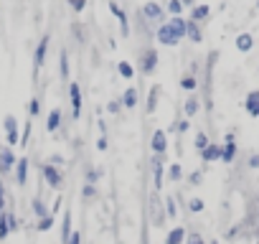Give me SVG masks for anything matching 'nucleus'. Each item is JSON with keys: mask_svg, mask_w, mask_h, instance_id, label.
<instances>
[{"mask_svg": "<svg viewBox=\"0 0 259 244\" xmlns=\"http://www.w3.org/2000/svg\"><path fill=\"white\" fill-rule=\"evenodd\" d=\"M140 69L142 74H153L158 69V51L155 49H145L142 56H140Z\"/></svg>", "mask_w": 259, "mask_h": 244, "instance_id": "1", "label": "nucleus"}, {"mask_svg": "<svg viewBox=\"0 0 259 244\" xmlns=\"http://www.w3.org/2000/svg\"><path fill=\"white\" fill-rule=\"evenodd\" d=\"M41 173H43V178H46V183H49L51 188H59V186L64 183L61 170L54 168V165H49V163H43V165H41Z\"/></svg>", "mask_w": 259, "mask_h": 244, "instance_id": "2", "label": "nucleus"}, {"mask_svg": "<svg viewBox=\"0 0 259 244\" xmlns=\"http://www.w3.org/2000/svg\"><path fill=\"white\" fill-rule=\"evenodd\" d=\"M69 97H71V117L79 120L81 117V89H79L76 81L69 84Z\"/></svg>", "mask_w": 259, "mask_h": 244, "instance_id": "3", "label": "nucleus"}, {"mask_svg": "<svg viewBox=\"0 0 259 244\" xmlns=\"http://www.w3.org/2000/svg\"><path fill=\"white\" fill-rule=\"evenodd\" d=\"M15 155H13V150L8 148V145H0V173H10L13 168H15Z\"/></svg>", "mask_w": 259, "mask_h": 244, "instance_id": "4", "label": "nucleus"}, {"mask_svg": "<svg viewBox=\"0 0 259 244\" xmlns=\"http://www.w3.org/2000/svg\"><path fill=\"white\" fill-rule=\"evenodd\" d=\"M158 41L163 43V46H176V43H178V38H176V33H173V28L168 26V23H163L160 28H158Z\"/></svg>", "mask_w": 259, "mask_h": 244, "instance_id": "5", "label": "nucleus"}, {"mask_svg": "<svg viewBox=\"0 0 259 244\" xmlns=\"http://www.w3.org/2000/svg\"><path fill=\"white\" fill-rule=\"evenodd\" d=\"M168 26L173 28V33H176V38H178V41H183V38H186V31H188V20H183L181 15H176V18H170V20H168Z\"/></svg>", "mask_w": 259, "mask_h": 244, "instance_id": "6", "label": "nucleus"}, {"mask_svg": "<svg viewBox=\"0 0 259 244\" xmlns=\"http://www.w3.org/2000/svg\"><path fill=\"white\" fill-rule=\"evenodd\" d=\"M110 10H112V15L120 20V28H122V36H130V26H127V13L115 3V0H112V3H110Z\"/></svg>", "mask_w": 259, "mask_h": 244, "instance_id": "7", "label": "nucleus"}, {"mask_svg": "<svg viewBox=\"0 0 259 244\" xmlns=\"http://www.w3.org/2000/svg\"><path fill=\"white\" fill-rule=\"evenodd\" d=\"M5 132H8V148L10 145H18V120L13 115L5 117Z\"/></svg>", "mask_w": 259, "mask_h": 244, "instance_id": "8", "label": "nucleus"}, {"mask_svg": "<svg viewBox=\"0 0 259 244\" xmlns=\"http://www.w3.org/2000/svg\"><path fill=\"white\" fill-rule=\"evenodd\" d=\"M15 181H18V186L28 183V158H20L15 163Z\"/></svg>", "mask_w": 259, "mask_h": 244, "instance_id": "9", "label": "nucleus"}, {"mask_svg": "<svg viewBox=\"0 0 259 244\" xmlns=\"http://www.w3.org/2000/svg\"><path fill=\"white\" fill-rule=\"evenodd\" d=\"M46 51H49V36H43L41 43L36 46V54H33V64H36V69L38 66H43V61H46Z\"/></svg>", "mask_w": 259, "mask_h": 244, "instance_id": "10", "label": "nucleus"}, {"mask_svg": "<svg viewBox=\"0 0 259 244\" xmlns=\"http://www.w3.org/2000/svg\"><path fill=\"white\" fill-rule=\"evenodd\" d=\"M168 150V135L163 130H155V135H153V153L155 155H163Z\"/></svg>", "mask_w": 259, "mask_h": 244, "instance_id": "11", "label": "nucleus"}, {"mask_svg": "<svg viewBox=\"0 0 259 244\" xmlns=\"http://www.w3.org/2000/svg\"><path fill=\"white\" fill-rule=\"evenodd\" d=\"M140 13H142L147 20H158V18H163V5H160V3H145Z\"/></svg>", "mask_w": 259, "mask_h": 244, "instance_id": "12", "label": "nucleus"}, {"mask_svg": "<svg viewBox=\"0 0 259 244\" xmlns=\"http://www.w3.org/2000/svg\"><path fill=\"white\" fill-rule=\"evenodd\" d=\"M234 155H236V145H234V135L229 132V135H226V148H221V161L224 163H231Z\"/></svg>", "mask_w": 259, "mask_h": 244, "instance_id": "13", "label": "nucleus"}, {"mask_svg": "<svg viewBox=\"0 0 259 244\" xmlns=\"http://www.w3.org/2000/svg\"><path fill=\"white\" fill-rule=\"evenodd\" d=\"M244 107H247V112H249L252 117H259V92H249Z\"/></svg>", "mask_w": 259, "mask_h": 244, "instance_id": "14", "label": "nucleus"}, {"mask_svg": "<svg viewBox=\"0 0 259 244\" xmlns=\"http://www.w3.org/2000/svg\"><path fill=\"white\" fill-rule=\"evenodd\" d=\"M186 242V229L183 227H173L165 237V244H183Z\"/></svg>", "mask_w": 259, "mask_h": 244, "instance_id": "15", "label": "nucleus"}, {"mask_svg": "<svg viewBox=\"0 0 259 244\" xmlns=\"http://www.w3.org/2000/svg\"><path fill=\"white\" fill-rule=\"evenodd\" d=\"M137 89H135V86H130V89L122 94V104L127 107V109H132V107H137Z\"/></svg>", "mask_w": 259, "mask_h": 244, "instance_id": "16", "label": "nucleus"}, {"mask_svg": "<svg viewBox=\"0 0 259 244\" xmlns=\"http://www.w3.org/2000/svg\"><path fill=\"white\" fill-rule=\"evenodd\" d=\"M208 5H193V10H191V20L193 23H201V20H206L208 18Z\"/></svg>", "mask_w": 259, "mask_h": 244, "instance_id": "17", "label": "nucleus"}, {"mask_svg": "<svg viewBox=\"0 0 259 244\" xmlns=\"http://www.w3.org/2000/svg\"><path fill=\"white\" fill-rule=\"evenodd\" d=\"M61 117H64V115H61V109H59V107H56V109H51L49 122H46V130H49V132H56V130H59V125H61Z\"/></svg>", "mask_w": 259, "mask_h": 244, "instance_id": "18", "label": "nucleus"}, {"mask_svg": "<svg viewBox=\"0 0 259 244\" xmlns=\"http://www.w3.org/2000/svg\"><path fill=\"white\" fill-rule=\"evenodd\" d=\"M201 158H203L206 163H211V161H216V158H221V148L213 145V143H208V148L201 153Z\"/></svg>", "mask_w": 259, "mask_h": 244, "instance_id": "19", "label": "nucleus"}, {"mask_svg": "<svg viewBox=\"0 0 259 244\" xmlns=\"http://www.w3.org/2000/svg\"><path fill=\"white\" fill-rule=\"evenodd\" d=\"M254 46V38L249 33H242V36H236V49L239 51H249Z\"/></svg>", "mask_w": 259, "mask_h": 244, "instance_id": "20", "label": "nucleus"}, {"mask_svg": "<svg viewBox=\"0 0 259 244\" xmlns=\"http://www.w3.org/2000/svg\"><path fill=\"white\" fill-rule=\"evenodd\" d=\"M117 72H120L125 79H132V77H135V69H132V64H130V61H120V64H117Z\"/></svg>", "mask_w": 259, "mask_h": 244, "instance_id": "21", "label": "nucleus"}, {"mask_svg": "<svg viewBox=\"0 0 259 244\" xmlns=\"http://www.w3.org/2000/svg\"><path fill=\"white\" fill-rule=\"evenodd\" d=\"M59 72L64 79H69V59H66V51L59 54Z\"/></svg>", "mask_w": 259, "mask_h": 244, "instance_id": "22", "label": "nucleus"}, {"mask_svg": "<svg viewBox=\"0 0 259 244\" xmlns=\"http://www.w3.org/2000/svg\"><path fill=\"white\" fill-rule=\"evenodd\" d=\"M186 36H188L193 43H198V41H201V31H198V23H193V20H188V31H186Z\"/></svg>", "mask_w": 259, "mask_h": 244, "instance_id": "23", "label": "nucleus"}, {"mask_svg": "<svg viewBox=\"0 0 259 244\" xmlns=\"http://www.w3.org/2000/svg\"><path fill=\"white\" fill-rule=\"evenodd\" d=\"M31 209H33V214L38 216V219H43V216H49V211H46V204L41 201V198H33V204H31Z\"/></svg>", "mask_w": 259, "mask_h": 244, "instance_id": "24", "label": "nucleus"}, {"mask_svg": "<svg viewBox=\"0 0 259 244\" xmlns=\"http://www.w3.org/2000/svg\"><path fill=\"white\" fill-rule=\"evenodd\" d=\"M158 94H160V86H153V89H150V97H147V112H153L158 107Z\"/></svg>", "mask_w": 259, "mask_h": 244, "instance_id": "25", "label": "nucleus"}, {"mask_svg": "<svg viewBox=\"0 0 259 244\" xmlns=\"http://www.w3.org/2000/svg\"><path fill=\"white\" fill-rule=\"evenodd\" d=\"M54 227V216L49 214V216H43V219H38V224H36V229L38 232H49Z\"/></svg>", "mask_w": 259, "mask_h": 244, "instance_id": "26", "label": "nucleus"}, {"mask_svg": "<svg viewBox=\"0 0 259 244\" xmlns=\"http://www.w3.org/2000/svg\"><path fill=\"white\" fill-rule=\"evenodd\" d=\"M61 227H64V244H66L69 237H71V232H69V229H71V214H69V211L64 214V224H61Z\"/></svg>", "mask_w": 259, "mask_h": 244, "instance_id": "27", "label": "nucleus"}, {"mask_svg": "<svg viewBox=\"0 0 259 244\" xmlns=\"http://www.w3.org/2000/svg\"><path fill=\"white\" fill-rule=\"evenodd\" d=\"M8 234H10V229H8V214L0 211V239H5Z\"/></svg>", "mask_w": 259, "mask_h": 244, "instance_id": "28", "label": "nucleus"}, {"mask_svg": "<svg viewBox=\"0 0 259 244\" xmlns=\"http://www.w3.org/2000/svg\"><path fill=\"white\" fill-rule=\"evenodd\" d=\"M196 112H198V99H196V97L186 99V115H188V117H193Z\"/></svg>", "mask_w": 259, "mask_h": 244, "instance_id": "29", "label": "nucleus"}, {"mask_svg": "<svg viewBox=\"0 0 259 244\" xmlns=\"http://www.w3.org/2000/svg\"><path fill=\"white\" fill-rule=\"evenodd\" d=\"M168 13H170L173 18L181 15V13H183V3H181V0H170V3H168Z\"/></svg>", "mask_w": 259, "mask_h": 244, "instance_id": "30", "label": "nucleus"}, {"mask_svg": "<svg viewBox=\"0 0 259 244\" xmlns=\"http://www.w3.org/2000/svg\"><path fill=\"white\" fill-rule=\"evenodd\" d=\"M206 148H208V135H206V132H198V135H196V150L203 153Z\"/></svg>", "mask_w": 259, "mask_h": 244, "instance_id": "31", "label": "nucleus"}, {"mask_svg": "<svg viewBox=\"0 0 259 244\" xmlns=\"http://www.w3.org/2000/svg\"><path fill=\"white\" fill-rule=\"evenodd\" d=\"M181 175H183L181 165H178V163H173V165H170V170H168V178H170V181H181Z\"/></svg>", "mask_w": 259, "mask_h": 244, "instance_id": "32", "label": "nucleus"}, {"mask_svg": "<svg viewBox=\"0 0 259 244\" xmlns=\"http://www.w3.org/2000/svg\"><path fill=\"white\" fill-rule=\"evenodd\" d=\"M181 86H183V89H188V92H193V89L198 86V81H196V77H183Z\"/></svg>", "mask_w": 259, "mask_h": 244, "instance_id": "33", "label": "nucleus"}, {"mask_svg": "<svg viewBox=\"0 0 259 244\" xmlns=\"http://www.w3.org/2000/svg\"><path fill=\"white\" fill-rule=\"evenodd\" d=\"M163 186V163H160V158L155 161V188H160Z\"/></svg>", "mask_w": 259, "mask_h": 244, "instance_id": "34", "label": "nucleus"}, {"mask_svg": "<svg viewBox=\"0 0 259 244\" xmlns=\"http://www.w3.org/2000/svg\"><path fill=\"white\" fill-rule=\"evenodd\" d=\"M188 209H191L193 214H198V211H203V198H191V204H188Z\"/></svg>", "mask_w": 259, "mask_h": 244, "instance_id": "35", "label": "nucleus"}, {"mask_svg": "<svg viewBox=\"0 0 259 244\" xmlns=\"http://www.w3.org/2000/svg\"><path fill=\"white\" fill-rule=\"evenodd\" d=\"M8 229H10V232H18V229H20V224H18V216H15L13 211H8Z\"/></svg>", "mask_w": 259, "mask_h": 244, "instance_id": "36", "label": "nucleus"}, {"mask_svg": "<svg viewBox=\"0 0 259 244\" xmlns=\"http://www.w3.org/2000/svg\"><path fill=\"white\" fill-rule=\"evenodd\" d=\"M102 178V170L99 168H92L89 173H86V183H94V181H99Z\"/></svg>", "mask_w": 259, "mask_h": 244, "instance_id": "37", "label": "nucleus"}, {"mask_svg": "<svg viewBox=\"0 0 259 244\" xmlns=\"http://www.w3.org/2000/svg\"><path fill=\"white\" fill-rule=\"evenodd\" d=\"M69 5H71L74 13H81V10L86 8V0H69Z\"/></svg>", "mask_w": 259, "mask_h": 244, "instance_id": "38", "label": "nucleus"}, {"mask_svg": "<svg viewBox=\"0 0 259 244\" xmlns=\"http://www.w3.org/2000/svg\"><path fill=\"white\" fill-rule=\"evenodd\" d=\"M28 112H31V117H36V115L41 112V102H38V99H31V104H28Z\"/></svg>", "mask_w": 259, "mask_h": 244, "instance_id": "39", "label": "nucleus"}, {"mask_svg": "<svg viewBox=\"0 0 259 244\" xmlns=\"http://www.w3.org/2000/svg\"><path fill=\"white\" fill-rule=\"evenodd\" d=\"M107 148H110V143H107V135H99V140H97V150L104 153Z\"/></svg>", "mask_w": 259, "mask_h": 244, "instance_id": "40", "label": "nucleus"}, {"mask_svg": "<svg viewBox=\"0 0 259 244\" xmlns=\"http://www.w3.org/2000/svg\"><path fill=\"white\" fill-rule=\"evenodd\" d=\"M81 193H84V198H92V196H94V193H97V188H94V183H86V186H84V191H81Z\"/></svg>", "mask_w": 259, "mask_h": 244, "instance_id": "41", "label": "nucleus"}, {"mask_svg": "<svg viewBox=\"0 0 259 244\" xmlns=\"http://www.w3.org/2000/svg\"><path fill=\"white\" fill-rule=\"evenodd\" d=\"M186 244H206V242H203V237H201V234H191V237L186 239Z\"/></svg>", "mask_w": 259, "mask_h": 244, "instance_id": "42", "label": "nucleus"}, {"mask_svg": "<svg viewBox=\"0 0 259 244\" xmlns=\"http://www.w3.org/2000/svg\"><path fill=\"white\" fill-rule=\"evenodd\" d=\"M201 178H203V175H201V170L191 173V186H198V183H201Z\"/></svg>", "mask_w": 259, "mask_h": 244, "instance_id": "43", "label": "nucleus"}, {"mask_svg": "<svg viewBox=\"0 0 259 244\" xmlns=\"http://www.w3.org/2000/svg\"><path fill=\"white\" fill-rule=\"evenodd\" d=\"M64 163V158H61V155H51V158H49V165H54V168H59Z\"/></svg>", "mask_w": 259, "mask_h": 244, "instance_id": "44", "label": "nucleus"}, {"mask_svg": "<svg viewBox=\"0 0 259 244\" xmlns=\"http://www.w3.org/2000/svg\"><path fill=\"white\" fill-rule=\"evenodd\" d=\"M165 204H168V211H165V214H168V216H176V204H173V198H168Z\"/></svg>", "mask_w": 259, "mask_h": 244, "instance_id": "45", "label": "nucleus"}, {"mask_svg": "<svg viewBox=\"0 0 259 244\" xmlns=\"http://www.w3.org/2000/svg\"><path fill=\"white\" fill-rule=\"evenodd\" d=\"M66 244H81V234H79V232H74V234L69 237V242H66Z\"/></svg>", "mask_w": 259, "mask_h": 244, "instance_id": "46", "label": "nucleus"}, {"mask_svg": "<svg viewBox=\"0 0 259 244\" xmlns=\"http://www.w3.org/2000/svg\"><path fill=\"white\" fill-rule=\"evenodd\" d=\"M5 209V191H3V183H0V211Z\"/></svg>", "mask_w": 259, "mask_h": 244, "instance_id": "47", "label": "nucleus"}, {"mask_svg": "<svg viewBox=\"0 0 259 244\" xmlns=\"http://www.w3.org/2000/svg\"><path fill=\"white\" fill-rule=\"evenodd\" d=\"M107 109H110V112H120V102H110V104H107Z\"/></svg>", "mask_w": 259, "mask_h": 244, "instance_id": "48", "label": "nucleus"}, {"mask_svg": "<svg viewBox=\"0 0 259 244\" xmlns=\"http://www.w3.org/2000/svg\"><path fill=\"white\" fill-rule=\"evenodd\" d=\"M249 168H259V155H252V161H249Z\"/></svg>", "mask_w": 259, "mask_h": 244, "instance_id": "49", "label": "nucleus"}, {"mask_svg": "<svg viewBox=\"0 0 259 244\" xmlns=\"http://www.w3.org/2000/svg\"><path fill=\"white\" fill-rule=\"evenodd\" d=\"M186 130H188V120H181L178 122V132H186Z\"/></svg>", "mask_w": 259, "mask_h": 244, "instance_id": "50", "label": "nucleus"}, {"mask_svg": "<svg viewBox=\"0 0 259 244\" xmlns=\"http://www.w3.org/2000/svg\"><path fill=\"white\" fill-rule=\"evenodd\" d=\"M181 3H183V5H193V0H181Z\"/></svg>", "mask_w": 259, "mask_h": 244, "instance_id": "51", "label": "nucleus"}]
</instances>
